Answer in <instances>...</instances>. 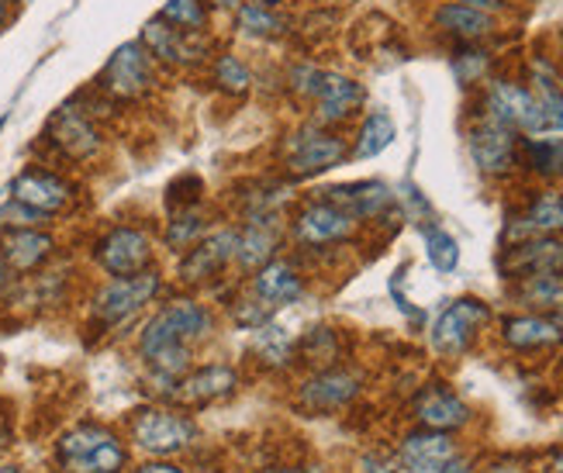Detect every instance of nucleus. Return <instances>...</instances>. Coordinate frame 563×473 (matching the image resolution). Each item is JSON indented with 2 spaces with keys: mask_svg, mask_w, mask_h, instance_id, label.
<instances>
[{
  "mask_svg": "<svg viewBox=\"0 0 563 473\" xmlns=\"http://www.w3.org/2000/svg\"><path fill=\"white\" fill-rule=\"evenodd\" d=\"M214 332V315L194 297H174L166 301L139 336V356L150 363L159 381L174 387L190 370L194 345Z\"/></svg>",
  "mask_w": 563,
  "mask_h": 473,
  "instance_id": "1",
  "label": "nucleus"
},
{
  "mask_svg": "<svg viewBox=\"0 0 563 473\" xmlns=\"http://www.w3.org/2000/svg\"><path fill=\"white\" fill-rule=\"evenodd\" d=\"M56 460L63 473H121L129 463V450L111 429L80 426L56 442Z\"/></svg>",
  "mask_w": 563,
  "mask_h": 473,
  "instance_id": "2",
  "label": "nucleus"
},
{
  "mask_svg": "<svg viewBox=\"0 0 563 473\" xmlns=\"http://www.w3.org/2000/svg\"><path fill=\"white\" fill-rule=\"evenodd\" d=\"M350 160V145L342 135H335L325 124H301L284 142V169L294 180H308L318 173H329Z\"/></svg>",
  "mask_w": 563,
  "mask_h": 473,
  "instance_id": "3",
  "label": "nucleus"
},
{
  "mask_svg": "<svg viewBox=\"0 0 563 473\" xmlns=\"http://www.w3.org/2000/svg\"><path fill=\"white\" fill-rule=\"evenodd\" d=\"M159 290H163V280L153 266L135 273V277H114L111 284H104L93 294L90 315H93L97 326H104V329L125 326V321H132L145 305L156 301Z\"/></svg>",
  "mask_w": 563,
  "mask_h": 473,
  "instance_id": "4",
  "label": "nucleus"
},
{
  "mask_svg": "<svg viewBox=\"0 0 563 473\" xmlns=\"http://www.w3.org/2000/svg\"><path fill=\"white\" fill-rule=\"evenodd\" d=\"M484 118H492L516 135H543L547 132V118L543 108L536 101L532 87H522L516 80H487L484 97H481Z\"/></svg>",
  "mask_w": 563,
  "mask_h": 473,
  "instance_id": "5",
  "label": "nucleus"
},
{
  "mask_svg": "<svg viewBox=\"0 0 563 473\" xmlns=\"http://www.w3.org/2000/svg\"><path fill=\"white\" fill-rule=\"evenodd\" d=\"M129 436L142 453L174 457L198 439V426H194L190 415L174 411V408H142L132 415Z\"/></svg>",
  "mask_w": 563,
  "mask_h": 473,
  "instance_id": "6",
  "label": "nucleus"
},
{
  "mask_svg": "<svg viewBox=\"0 0 563 473\" xmlns=\"http://www.w3.org/2000/svg\"><path fill=\"white\" fill-rule=\"evenodd\" d=\"M156 59L145 53L142 42H125L114 48V56L108 59L101 80V94H108L111 101H142L145 94L156 90Z\"/></svg>",
  "mask_w": 563,
  "mask_h": 473,
  "instance_id": "7",
  "label": "nucleus"
},
{
  "mask_svg": "<svg viewBox=\"0 0 563 473\" xmlns=\"http://www.w3.org/2000/svg\"><path fill=\"white\" fill-rule=\"evenodd\" d=\"M42 139L53 145L59 156H66L73 163L93 160L97 153H101V145H104L90 111H84L80 101H69V105L56 108L53 118L45 121V135Z\"/></svg>",
  "mask_w": 563,
  "mask_h": 473,
  "instance_id": "8",
  "label": "nucleus"
},
{
  "mask_svg": "<svg viewBox=\"0 0 563 473\" xmlns=\"http://www.w3.org/2000/svg\"><path fill=\"white\" fill-rule=\"evenodd\" d=\"M467 148H471L474 166L484 173V177H508V173H516L522 163L519 135L492 118H481L467 132Z\"/></svg>",
  "mask_w": 563,
  "mask_h": 473,
  "instance_id": "9",
  "label": "nucleus"
},
{
  "mask_svg": "<svg viewBox=\"0 0 563 473\" xmlns=\"http://www.w3.org/2000/svg\"><path fill=\"white\" fill-rule=\"evenodd\" d=\"M93 260L108 277H135L153 266V239L135 226H118L97 239Z\"/></svg>",
  "mask_w": 563,
  "mask_h": 473,
  "instance_id": "10",
  "label": "nucleus"
},
{
  "mask_svg": "<svg viewBox=\"0 0 563 473\" xmlns=\"http://www.w3.org/2000/svg\"><path fill=\"white\" fill-rule=\"evenodd\" d=\"M139 42L145 45V53L156 59V66H166V69H194V66L211 63V48L201 42V35H187L159 18L145 24Z\"/></svg>",
  "mask_w": 563,
  "mask_h": 473,
  "instance_id": "11",
  "label": "nucleus"
},
{
  "mask_svg": "<svg viewBox=\"0 0 563 473\" xmlns=\"http://www.w3.org/2000/svg\"><path fill=\"white\" fill-rule=\"evenodd\" d=\"M356 232V218H350L342 208H335L325 197L318 201H308L290 221V235L305 249H325V245H339L346 242Z\"/></svg>",
  "mask_w": 563,
  "mask_h": 473,
  "instance_id": "12",
  "label": "nucleus"
},
{
  "mask_svg": "<svg viewBox=\"0 0 563 473\" xmlns=\"http://www.w3.org/2000/svg\"><path fill=\"white\" fill-rule=\"evenodd\" d=\"M363 101H366V90H363L360 80L346 77V73H335V69H322L318 87L311 94L314 121L325 124V129H335V124L356 118Z\"/></svg>",
  "mask_w": 563,
  "mask_h": 473,
  "instance_id": "13",
  "label": "nucleus"
},
{
  "mask_svg": "<svg viewBox=\"0 0 563 473\" xmlns=\"http://www.w3.org/2000/svg\"><path fill=\"white\" fill-rule=\"evenodd\" d=\"M487 318H492V308H487L484 301H477V297H460V301H453L443 315L435 318L432 345L439 353L456 356L474 342V336L481 332V326Z\"/></svg>",
  "mask_w": 563,
  "mask_h": 473,
  "instance_id": "14",
  "label": "nucleus"
},
{
  "mask_svg": "<svg viewBox=\"0 0 563 473\" xmlns=\"http://www.w3.org/2000/svg\"><path fill=\"white\" fill-rule=\"evenodd\" d=\"M363 381L356 370H318L311 381L301 384L298 405L311 415H329L346 408L353 397L360 394Z\"/></svg>",
  "mask_w": 563,
  "mask_h": 473,
  "instance_id": "15",
  "label": "nucleus"
},
{
  "mask_svg": "<svg viewBox=\"0 0 563 473\" xmlns=\"http://www.w3.org/2000/svg\"><path fill=\"white\" fill-rule=\"evenodd\" d=\"M235 249H239V229H225L205 235L198 245L187 249V256L180 260V280L184 284H205L218 277L229 263H235Z\"/></svg>",
  "mask_w": 563,
  "mask_h": 473,
  "instance_id": "16",
  "label": "nucleus"
},
{
  "mask_svg": "<svg viewBox=\"0 0 563 473\" xmlns=\"http://www.w3.org/2000/svg\"><path fill=\"white\" fill-rule=\"evenodd\" d=\"M11 197L38 215H59L73 201V187L48 169H21L11 180Z\"/></svg>",
  "mask_w": 563,
  "mask_h": 473,
  "instance_id": "17",
  "label": "nucleus"
},
{
  "mask_svg": "<svg viewBox=\"0 0 563 473\" xmlns=\"http://www.w3.org/2000/svg\"><path fill=\"white\" fill-rule=\"evenodd\" d=\"M250 297L260 301L266 311H277L284 305H294L305 297V277L301 270L287 263V260H271L266 266H260L250 280Z\"/></svg>",
  "mask_w": 563,
  "mask_h": 473,
  "instance_id": "18",
  "label": "nucleus"
},
{
  "mask_svg": "<svg viewBox=\"0 0 563 473\" xmlns=\"http://www.w3.org/2000/svg\"><path fill=\"white\" fill-rule=\"evenodd\" d=\"M563 270V242L553 235H532L519 245L505 249L501 273L511 280H526L536 273H560Z\"/></svg>",
  "mask_w": 563,
  "mask_h": 473,
  "instance_id": "19",
  "label": "nucleus"
},
{
  "mask_svg": "<svg viewBox=\"0 0 563 473\" xmlns=\"http://www.w3.org/2000/svg\"><path fill=\"white\" fill-rule=\"evenodd\" d=\"M239 387V373L225 363H208L201 370H187L184 377L174 384L169 397L180 405H208V402H222Z\"/></svg>",
  "mask_w": 563,
  "mask_h": 473,
  "instance_id": "20",
  "label": "nucleus"
},
{
  "mask_svg": "<svg viewBox=\"0 0 563 473\" xmlns=\"http://www.w3.org/2000/svg\"><path fill=\"white\" fill-rule=\"evenodd\" d=\"M325 201H332L335 208H342L356 221H371L380 218L390 205H395V190H390L384 180H353V184H339L322 190Z\"/></svg>",
  "mask_w": 563,
  "mask_h": 473,
  "instance_id": "21",
  "label": "nucleus"
},
{
  "mask_svg": "<svg viewBox=\"0 0 563 473\" xmlns=\"http://www.w3.org/2000/svg\"><path fill=\"white\" fill-rule=\"evenodd\" d=\"M56 253V239L42 229H8L0 235V260L11 273H35Z\"/></svg>",
  "mask_w": 563,
  "mask_h": 473,
  "instance_id": "22",
  "label": "nucleus"
},
{
  "mask_svg": "<svg viewBox=\"0 0 563 473\" xmlns=\"http://www.w3.org/2000/svg\"><path fill=\"white\" fill-rule=\"evenodd\" d=\"M432 24L443 35H450V38H456L463 45H474V42H481L487 35H495V29H498L495 14L467 8V4H460V0H446V4H439L432 11Z\"/></svg>",
  "mask_w": 563,
  "mask_h": 473,
  "instance_id": "23",
  "label": "nucleus"
},
{
  "mask_svg": "<svg viewBox=\"0 0 563 473\" xmlns=\"http://www.w3.org/2000/svg\"><path fill=\"white\" fill-rule=\"evenodd\" d=\"M280 249V221L277 218H246L239 229V249H235V263L256 273L266 266Z\"/></svg>",
  "mask_w": 563,
  "mask_h": 473,
  "instance_id": "24",
  "label": "nucleus"
},
{
  "mask_svg": "<svg viewBox=\"0 0 563 473\" xmlns=\"http://www.w3.org/2000/svg\"><path fill=\"white\" fill-rule=\"evenodd\" d=\"M453 457H456L453 439L446 432H435V429L411 432L401 442V463L411 473H439Z\"/></svg>",
  "mask_w": 563,
  "mask_h": 473,
  "instance_id": "25",
  "label": "nucleus"
},
{
  "mask_svg": "<svg viewBox=\"0 0 563 473\" xmlns=\"http://www.w3.org/2000/svg\"><path fill=\"white\" fill-rule=\"evenodd\" d=\"M415 418H419L426 429L453 432V429L467 426V421H471V408L446 387H426L419 394V402H415Z\"/></svg>",
  "mask_w": 563,
  "mask_h": 473,
  "instance_id": "26",
  "label": "nucleus"
},
{
  "mask_svg": "<svg viewBox=\"0 0 563 473\" xmlns=\"http://www.w3.org/2000/svg\"><path fill=\"white\" fill-rule=\"evenodd\" d=\"M501 339L511 350L532 353V350H550V345H556L563 339V329H560V321L543 318V315H516V318H505Z\"/></svg>",
  "mask_w": 563,
  "mask_h": 473,
  "instance_id": "27",
  "label": "nucleus"
},
{
  "mask_svg": "<svg viewBox=\"0 0 563 473\" xmlns=\"http://www.w3.org/2000/svg\"><path fill=\"white\" fill-rule=\"evenodd\" d=\"M522 226L511 229L519 239H532V235H556L563 232V194L556 190H540L529 201L526 215L519 218ZM508 232V235H511Z\"/></svg>",
  "mask_w": 563,
  "mask_h": 473,
  "instance_id": "28",
  "label": "nucleus"
},
{
  "mask_svg": "<svg viewBox=\"0 0 563 473\" xmlns=\"http://www.w3.org/2000/svg\"><path fill=\"white\" fill-rule=\"evenodd\" d=\"M395 135H398V129H395V121H390V114L387 111H371L360 124V135H356V142L350 148V156L353 160H374V156L384 153L390 142H395Z\"/></svg>",
  "mask_w": 563,
  "mask_h": 473,
  "instance_id": "29",
  "label": "nucleus"
},
{
  "mask_svg": "<svg viewBox=\"0 0 563 473\" xmlns=\"http://www.w3.org/2000/svg\"><path fill=\"white\" fill-rule=\"evenodd\" d=\"M235 29L242 35H253V38H280L287 32V21L274 8L246 0L242 8H235Z\"/></svg>",
  "mask_w": 563,
  "mask_h": 473,
  "instance_id": "30",
  "label": "nucleus"
},
{
  "mask_svg": "<svg viewBox=\"0 0 563 473\" xmlns=\"http://www.w3.org/2000/svg\"><path fill=\"white\" fill-rule=\"evenodd\" d=\"M522 163L536 177H547V180L563 177V139H526Z\"/></svg>",
  "mask_w": 563,
  "mask_h": 473,
  "instance_id": "31",
  "label": "nucleus"
},
{
  "mask_svg": "<svg viewBox=\"0 0 563 473\" xmlns=\"http://www.w3.org/2000/svg\"><path fill=\"white\" fill-rule=\"evenodd\" d=\"M159 21L174 24V29L187 35H205L211 21V8H208V0H166L159 8Z\"/></svg>",
  "mask_w": 563,
  "mask_h": 473,
  "instance_id": "32",
  "label": "nucleus"
},
{
  "mask_svg": "<svg viewBox=\"0 0 563 473\" xmlns=\"http://www.w3.org/2000/svg\"><path fill=\"white\" fill-rule=\"evenodd\" d=\"M211 80L214 87L229 94V97H246L250 87H253V73L246 66V59H239L235 53H222V56H214L211 63Z\"/></svg>",
  "mask_w": 563,
  "mask_h": 473,
  "instance_id": "33",
  "label": "nucleus"
},
{
  "mask_svg": "<svg viewBox=\"0 0 563 473\" xmlns=\"http://www.w3.org/2000/svg\"><path fill=\"white\" fill-rule=\"evenodd\" d=\"M519 297L529 308L563 311V270L560 273H536V277H526L522 287H519Z\"/></svg>",
  "mask_w": 563,
  "mask_h": 473,
  "instance_id": "34",
  "label": "nucleus"
},
{
  "mask_svg": "<svg viewBox=\"0 0 563 473\" xmlns=\"http://www.w3.org/2000/svg\"><path fill=\"white\" fill-rule=\"evenodd\" d=\"M208 235V218H205V211H198V208H180L174 218L166 221V245L174 249V253H184V249H190V245H198L201 239Z\"/></svg>",
  "mask_w": 563,
  "mask_h": 473,
  "instance_id": "35",
  "label": "nucleus"
},
{
  "mask_svg": "<svg viewBox=\"0 0 563 473\" xmlns=\"http://www.w3.org/2000/svg\"><path fill=\"white\" fill-rule=\"evenodd\" d=\"M253 353L266 363V366H287L294 356V336L284 332L274 321H263L253 332Z\"/></svg>",
  "mask_w": 563,
  "mask_h": 473,
  "instance_id": "36",
  "label": "nucleus"
},
{
  "mask_svg": "<svg viewBox=\"0 0 563 473\" xmlns=\"http://www.w3.org/2000/svg\"><path fill=\"white\" fill-rule=\"evenodd\" d=\"M426 235V253H429V263L439 270V273H453L456 263H460V245L450 232H443L439 226H426L422 229Z\"/></svg>",
  "mask_w": 563,
  "mask_h": 473,
  "instance_id": "37",
  "label": "nucleus"
},
{
  "mask_svg": "<svg viewBox=\"0 0 563 473\" xmlns=\"http://www.w3.org/2000/svg\"><path fill=\"white\" fill-rule=\"evenodd\" d=\"M532 94H536V101H540V108H543L547 132H563V90L556 87V80L543 77V73H536Z\"/></svg>",
  "mask_w": 563,
  "mask_h": 473,
  "instance_id": "38",
  "label": "nucleus"
},
{
  "mask_svg": "<svg viewBox=\"0 0 563 473\" xmlns=\"http://www.w3.org/2000/svg\"><path fill=\"white\" fill-rule=\"evenodd\" d=\"M298 350H301V360H308L311 366H329L339 356V342H335L332 329L314 326V329L305 332V339L298 342Z\"/></svg>",
  "mask_w": 563,
  "mask_h": 473,
  "instance_id": "39",
  "label": "nucleus"
},
{
  "mask_svg": "<svg viewBox=\"0 0 563 473\" xmlns=\"http://www.w3.org/2000/svg\"><path fill=\"white\" fill-rule=\"evenodd\" d=\"M45 218L48 215H38L32 208L18 205L14 197H11L4 208H0V226H8V229H38V226H45Z\"/></svg>",
  "mask_w": 563,
  "mask_h": 473,
  "instance_id": "40",
  "label": "nucleus"
},
{
  "mask_svg": "<svg viewBox=\"0 0 563 473\" xmlns=\"http://www.w3.org/2000/svg\"><path fill=\"white\" fill-rule=\"evenodd\" d=\"M460 4H467V8H477V11H487V14H498L505 11L511 0H460Z\"/></svg>",
  "mask_w": 563,
  "mask_h": 473,
  "instance_id": "41",
  "label": "nucleus"
},
{
  "mask_svg": "<svg viewBox=\"0 0 563 473\" xmlns=\"http://www.w3.org/2000/svg\"><path fill=\"white\" fill-rule=\"evenodd\" d=\"M135 473H187V470H180V466H174V463H145V466H139Z\"/></svg>",
  "mask_w": 563,
  "mask_h": 473,
  "instance_id": "42",
  "label": "nucleus"
},
{
  "mask_svg": "<svg viewBox=\"0 0 563 473\" xmlns=\"http://www.w3.org/2000/svg\"><path fill=\"white\" fill-rule=\"evenodd\" d=\"M439 473H471V463H467V460H460V457H453Z\"/></svg>",
  "mask_w": 563,
  "mask_h": 473,
  "instance_id": "43",
  "label": "nucleus"
},
{
  "mask_svg": "<svg viewBox=\"0 0 563 473\" xmlns=\"http://www.w3.org/2000/svg\"><path fill=\"white\" fill-rule=\"evenodd\" d=\"M11 11H14V0H0V29H4V24H8Z\"/></svg>",
  "mask_w": 563,
  "mask_h": 473,
  "instance_id": "44",
  "label": "nucleus"
},
{
  "mask_svg": "<svg viewBox=\"0 0 563 473\" xmlns=\"http://www.w3.org/2000/svg\"><path fill=\"white\" fill-rule=\"evenodd\" d=\"M242 8V4H246V0H208V8Z\"/></svg>",
  "mask_w": 563,
  "mask_h": 473,
  "instance_id": "45",
  "label": "nucleus"
},
{
  "mask_svg": "<svg viewBox=\"0 0 563 473\" xmlns=\"http://www.w3.org/2000/svg\"><path fill=\"white\" fill-rule=\"evenodd\" d=\"M271 473H325L322 466H308V470H271Z\"/></svg>",
  "mask_w": 563,
  "mask_h": 473,
  "instance_id": "46",
  "label": "nucleus"
},
{
  "mask_svg": "<svg viewBox=\"0 0 563 473\" xmlns=\"http://www.w3.org/2000/svg\"><path fill=\"white\" fill-rule=\"evenodd\" d=\"M8 273H11V270L4 266V260H0V290H4V287H8Z\"/></svg>",
  "mask_w": 563,
  "mask_h": 473,
  "instance_id": "47",
  "label": "nucleus"
},
{
  "mask_svg": "<svg viewBox=\"0 0 563 473\" xmlns=\"http://www.w3.org/2000/svg\"><path fill=\"white\" fill-rule=\"evenodd\" d=\"M550 473H563V453L550 463Z\"/></svg>",
  "mask_w": 563,
  "mask_h": 473,
  "instance_id": "48",
  "label": "nucleus"
},
{
  "mask_svg": "<svg viewBox=\"0 0 563 473\" xmlns=\"http://www.w3.org/2000/svg\"><path fill=\"white\" fill-rule=\"evenodd\" d=\"M256 4H266V8H274V4H280V0H256Z\"/></svg>",
  "mask_w": 563,
  "mask_h": 473,
  "instance_id": "49",
  "label": "nucleus"
},
{
  "mask_svg": "<svg viewBox=\"0 0 563 473\" xmlns=\"http://www.w3.org/2000/svg\"><path fill=\"white\" fill-rule=\"evenodd\" d=\"M0 473H21L18 466H0Z\"/></svg>",
  "mask_w": 563,
  "mask_h": 473,
  "instance_id": "50",
  "label": "nucleus"
},
{
  "mask_svg": "<svg viewBox=\"0 0 563 473\" xmlns=\"http://www.w3.org/2000/svg\"><path fill=\"white\" fill-rule=\"evenodd\" d=\"M4 124H8V114H4V118H0V132H4Z\"/></svg>",
  "mask_w": 563,
  "mask_h": 473,
  "instance_id": "51",
  "label": "nucleus"
},
{
  "mask_svg": "<svg viewBox=\"0 0 563 473\" xmlns=\"http://www.w3.org/2000/svg\"><path fill=\"white\" fill-rule=\"evenodd\" d=\"M560 363H563V356H560Z\"/></svg>",
  "mask_w": 563,
  "mask_h": 473,
  "instance_id": "52",
  "label": "nucleus"
}]
</instances>
